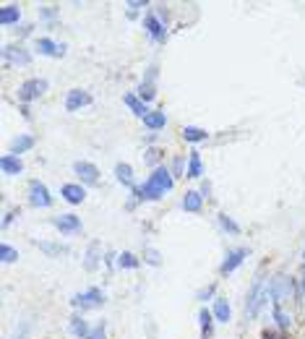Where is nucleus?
Returning <instances> with one entry per match:
<instances>
[{
    "label": "nucleus",
    "mask_w": 305,
    "mask_h": 339,
    "mask_svg": "<svg viewBox=\"0 0 305 339\" xmlns=\"http://www.w3.org/2000/svg\"><path fill=\"white\" fill-rule=\"evenodd\" d=\"M0 256H3V261H6V264H13V261L18 258V251H16V248H11V245H6V243H3V248H0Z\"/></svg>",
    "instance_id": "2f4dec72"
},
{
    "label": "nucleus",
    "mask_w": 305,
    "mask_h": 339,
    "mask_svg": "<svg viewBox=\"0 0 305 339\" xmlns=\"http://www.w3.org/2000/svg\"><path fill=\"white\" fill-rule=\"evenodd\" d=\"M271 282H266V279H256L253 282V287L248 290V300H245V313L251 316V319H256V316L261 313V308H264V303L269 300V295H271Z\"/></svg>",
    "instance_id": "f03ea898"
},
{
    "label": "nucleus",
    "mask_w": 305,
    "mask_h": 339,
    "mask_svg": "<svg viewBox=\"0 0 305 339\" xmlns=\"http://www.w3.org/2000/svg\"><path fill=\"white\" fill-rule=\"evenodd\" d=\"M37 50H39L42 55L60 58V55L65 53V44H58V42H52V39H47V37H42V39H37Z\"/></svg>",
    "instance_id": "9b49d317"
},
{
    "label": "nucleus",
    "mask_w": 305,
    "mask_h": 339,
    "mask_svg": "<svg viewBox=\"0 0 305 339\" xmlns=\"http://www.w3.org/2000/svg\"><path fill=\"white\" fill-rule=\"evenodd\" d=\"M125 105H128L130 110H133V112H136V115H138V118H146V115H149V110H146V105H144V102H141L138 97H133V94H125Z\"/></svg>",
    "instance_id": "412c9836"
},
{
    "label": "nucleus",
    "mask_w": 305,
    "mask_h": 339,
    "mask_svg": "<svg viewBox=\"0 0 305 339\" xmlns=\"http://www.w3.org/2000/svg\"><path fill=\"white\" fill-rule=\"evenodd\" d=\"M39 248L50 256H60V253H68V245H52V243H39Z\"/></svg>",
    "instance_id": "c85d7f7f"
},
{
    "label": "nucleus",
    "mask_w": 305,
    "mask_h": 339,
    "mask_svg": "<svg viewBox=\"0 0 305 339\" xmlns=\"http://www.w3.org/2000/svg\"><path fill=\"white\" fill-rule=\"evenodd\" d=\"M271 298H274V308H282L287 300H292V279L290 277H285V274H279V277H274L271 279Z\"/></svg>",
    "instance_id": "7ed1b4c3"
},
{
    "label": "nucleus",
    "mask_w": 305,
    "mask_h": 339,
    "mask_svg": "<svg viewBox=\"0 0 305 339\" xmlns=\"http://www.w3.org/2000/svg\"><path fill=\"white\" fill-rule=\"evenodd\" d=\"M230 313H232V310H230V303H227V300H216V303H214V316H216L219 321L227 324V321H230Z\"/></svg>",
    "instance_id": "a878e982"
},
{
    "label": "nucleus",
    "mask_w": 305,
    "mask_h": 339,
    "mask_svg": "<svg viewBox=\"0 0 305 339\" xmlns=\"http://www.w3.org/2000/svg\"><path fill=\"white\" fill-rule=\"evenodd\" d=\"M172 188V175L167 167H157L154 172L149 175V180L144 183V188L138 191V198H146V201H154L159 196H164V191Z\"/></svg>",
    "instance_id": "f257e3e1"
},
{
    "label": "nucleus",
    "mask_w": 305,
    "mask_h": 339,
    "mask_svg": "<svg viewBox=\"0 0 305 339\" xmlns=\"http://www.w3.org/2000/svg\"><path fill=\"white\" fill-rule=\"evenodd\" d=\"M71 331L76 334V336H84V339H89V326H86V321L81 319V316H73V319H71Z\"/></svg>",
    "instance_id": "4be33fe9"
},
{
    "label": "nucleus",
    "mask_w": 305,
    "mask_h": 339,
    "mask_svg": "<svg viewBox=\"0 0 305 339\" xmlns=\"http://www.w3.org/2000/svg\"><path fill=\"white\" fill-rule=\"evenodd\" d=\"M144 27H146V32L151 34V39H157V42H164V27L159 24V18H157V16H146Z\"/></svg>",
    "instance_id": "4468645a"
},
{
    "label": "nucleus",
    "mask_w": 305,
    "mask_h": 339,
    "mask_svg": "<svg viewBox=\"0 0 305 339\" xmlns=\"http://www.w3.org/2000/svg\"><path fill=\"white\" fill-rule=\"evenodd\" d=\"M32 146H34L32 136H18V139H13V144H11V154H21V151H26Z\"/></svg>",
    "instance_id": "aec40b11"
},
{
    "label": "nucleus",
    "mask_w": 305,
    "mask_h": 339,
    "mask_svg": "<svg viewBox=\"0 0 305 339\" xmlns=\"http://www.w3.org/2000/svg\"><path fill=\"white\" fill-rule=\"evenodd\" d=\"M274 319H276V324H279L282 329H287V326L292 324V316H290V313H285L282 308H274Z\"/></svg>",
    "instance_id": "7c9ffc66"
},
{
    "label": "nucleus",
    "mask_w": 305,
    "mask_h": 339,
    "mask_svg": "<svg viewBox=\"0 0 305 339\" xmlns=\"http://www.w3.org/2000/svg\"><path fill=\"white\" fill-rule=\"evenodd\" d=\"M118 264H120L123 269H136V266H138V258H136L133 253H128V251H125V253L118 256Z\"/></svg>",
    "instance_id": "c756f323"
},
{
    "label": "nucleus",
    "mask_w": 305,
    "mask_h": 339,
    "mask_svg": "<svg viewBox=\"0 0 305 339\" xmlns=\"http://www.w3.org/2000/svg\"><path fill=\"white\" fill-rule=\"evenodd\" d=\"M219 224H222L225 230H230L232 235H237V232H240V227H237V224H235V222H232L227 214H219Z\"/></svg>",
    "instance_id": "473e14b6"
},
{
    "label": "nucleus",
    "mask_w": 305,
    "mask_h": 339,
    "mask_svg": "<svg viewBox=\"0 0 305 339\" xmlns=\"http://www.w3.org/2000/svg\"><path fill=\"white\" fill-rule=\"evenodd\" d=\"M188 177H201V154H199V151H190V160H188Z\"/></svg>",
    "instance_id": "5701e85b"
},
{
    "label": "nucleus",
    "mask_w": 305,
    "mask_h": 339,
    "mask_svg": "<svg viewBox=\"0 0 305 339\" xmlns=\"http://www.w3.org/2000/svg\"><path fill=\"white\" fill-rule=\"evenodd\" d=\"M183 136H185V141H204L206 139V131L204 128H196V125H185L183 128Z\"/></svg>",
    "instance_id": "393cba45"
},
{
    "label": "nucleus",
    "mask_w": 305,
    "mask_h": 339,
    "mask_svg": "<svg viewBox=\"0 0 305 339\" xmlns=\"http://www.w3.org/2000/svg\"><path fill=\"white\" fill-rule=\"evenodd\" d=\"M172 170H175V175H180V172H183V160H175V162H172Z\"/></svg>",
    "instance_id": "4c0bfd02"
},
{
    "label": "nucleus",
    "mask_w": 305,
    "mask_h": 339,
    "mask_svg": "<svg viewBox=\"0 0 305 339\" xmlns=\"http://www.w3.org/2000/svg\"><path fill=\"white\" fill-rule=\"evenodd\" d=\"M211 292H214V287H206V290L201 292V295H199V298H201V300H206V298H211Z\"/></svg>",
    "instance_id": "ea45409f"
},
{
    "label": "nucleus",
    "mask_w": 305,
    "mask_h": 339,
    "mask_svg": "<svg viewBox=\"0 0 305 339\" xmlns=\"http://www.w3.org/2000/svg\"><path fill=\"white\" fill-rule=\"evenodd\" d=\"M199 321H201V336L209 339V336H211V313H209L206 308L199 310Z\"/></svg>",
    "instance_id": "b1692460"
},
{
    "label": "nucleus",
    "mask_w": 305,
    "mask_h": 339,
    "mask_svg": "<svg viewBox=\"0 0 305 339\" xmlns=\"http://www.w3.org/2000/svg\"><path fill=\"white\" fill-rule=\"evenodd\" d=\"M138 94H141V99H144V102L154 99V94H157V92H154V84H151V73H149V79L138 86Z\"/></svg>",
    "instance_id": "cd10ccee"
},
{
    "label": "nucleus",
    "mask_w": 305,
    "mask_h": 339,
    "mask_svg": "<svg viewBox=\"0 0 305 339\" xmlns=\"http://www.w3.org/2000/svg\"><path fill=\"white\" fill-rule=\"evenodd\" d=\"M144 256H146V261H149L151 266H159V253L154 251V248H146V251H144Z\"/></svg>",
    "instance_id": "72a5a7b5"
},
{
    "label": "nucleus",
    "mask_w": 305,
    "mask_h": 339,
    "mask_svg": "<svg viewBox=\"0 0 305 339\" xmlns=\"http://www.w3.org/2000/svg\"><path fill=\"white\" fill-rule=\"evenodd\" d=\"M45 89H47V81H45V79H29V81L21 84L18 97L24 99V102H32V99H37L42 92H45Z\"/></svg>",
    "instance_id": "423d86ee"
},
{
    "label": "nucleus",
    "mask_w": 305,
    "mask_h": 339,
    "mask_svg": "<svg viewBox=\"0 0 305 339\" xmlns=\"http://www.w3.org/2000/svg\"><path fill=\"white\" fill-rule=\"evenodd\" d=\"M0 167H3V172H6V175H18L21 170H24L21 160H18V157H13V154H6L3 160H0Z\"/></svg>",
    "instance_id": "2eb2a0df"
},
{
    "label": "nucleus",
    "mask_w": 305,
    "mask_h": 339,
    "mask_svg": "<svg viewBox=\"0 0 305 339\" xmlns=\"http://www.w3.org/2000/svg\"><path fill=\"white\" fill-rule=\"evenodd\" d=\"M138 8H141V3H130V6H128V16H136Z\"/></svg>",
    "instance_id": "58836bf2"
},
{
    "label": "nucleus",
    "mask_w": 305,
    "mask_h": 339,
    "mask_svg": "<svg viewBox=\"0 0 305 339\" xmlns=\"http://www.w3.org/2000/svg\"><path fill=\"white\" fill-rule=\"evenodd\" d=\"M89 339H104V324H97L89 334Z\"/></svg>",
    "instance_id": "f704fd0d"
},
{
    "label": "nucleus",
    "mask_w": 305,
    "mask_h": 339,
    "mask_svg": "<svg viewBox=\"0 0 305 339\" xmlns=\"http://www.w3.org/2000/svg\"><path fill=\"white\" fill-rule=\"evenodd\" d=\"M29 201H32V206H42V209L50 206L52 198H50V191L45 188V183L32 180V183H29Z\"/></svg>",
    "instance_id": "39448f33"
},
{
    "label": "nucleus",
    "mask_w": 305,
    "mask_h": 339,
    "mask_svg": "<svg viewBox=\"0 0 305 339\" xmlns=\"http://www.w3.org/2000/svg\"><path fill=\"white\" fill-rule=\"evenodd\" d=\"M164 123H167L164 112H149V115L144 118V125H146V128H151V131H159V128H164Z\"/></svg>",
    "instance_id": "f3484780"
},
{
    "label": "nucleus",
    "mask_w": 305,
    "mask_h": 339,
    "mask_svg": "<svg viewBox=\"0 0 305 339\" xmlns=\"http://www.w3.org/2000/svg\"><path fill=\"white\" fill-rule=\"evenodd\" d=\"M73 172L84 180V183H89V186H94L97 177H99V170H97L92 162H76V165H73Z\"/></svg>",
    "instance_id": "6e6552de"
},
{
    "label": "nucleus",
    "mask_w": 305,
    "mask_h": 339,
    "mask_svg": "<svg viewBox=\"0 0 305 339\" xmlns=\"http://www.w3.org/2000/svg\"><path fill=\"white\" fill-rule=\"evenodd\" d=\"M183 209H185V212H199V209H201V193L188 191L185 198H183Z\"/></svg>",
    "instance_id": "6ab92c4d"
},
{
    "label": "nucleus",
    "mask_w": 305,
    "mask_h": 339,
    "mask_svg": "<svg viewBox=\"0 0 305 339\" xmlns=\"http://www.w3.org/2000/svg\"><path fill=\"white\" fill-rule=\"evenodd\" d=\"M3 55H6L8 63H16V65H29V60H32L29 53H26L24 47H11V44L3 50Z\"/></svg>",
    "instance_id": "f8f14e48"
},
{
    "label": "nucleus",
    "mask_w": 305,
    "mask_h": 339,
    "mask_svg": "<svg viewBox=\"0 0 305 339\" xmlns=\"http://www.w3.org/2000/svg\"><path fill=\"white\" fill-rule=\"evenodd\" d=\"M97 264H99V243H92L89 245V253H86V269L94 271Z\"/></svg>",
    "instance_id": "bb28decb"
},
{
    "label": "nucleus",
    "mask_w": 305,
    "mask_h": 339,
    "mask_svg": "<svg viewBox=\"0 0 305 339\" xmlns=\"http://www.w3.org/2000/svg\"><path fill=\"white\" fill-rule=\"evenodd\" d=\"M26 331H29V324H21V331H16L13 339H26Z\"/></svg>",
    "instance_id": "c9c22d12"
},
{
    "label": "nucleus",
    "mask_w": 305,
    "mask_h": 339,
    "mask_svg": "<svg viewBox=\"0 0 305 339\" xmlns=\"http://www.w3.org/2000/svg\"><path fill=\"white\" fill-rule=\"evenodd\" d=\"M157 160H159V151H157V149H151V151L146 154V162H151V165H154Z\"/></svg>",
    "instance_id": "e433bc0d"
},
{
    "label": "nucleus",
    "mask_w": 305,
    "mask_h": 339,
    "mask_svg": "<svg viewBox=\"0 0 305 339\" xmlns=\"http://www.w3.org/2000/svg\"><path fill=\"white\" fill-rule=\"evenodd\" d=\"M73 308H81V310H89V308H99L104 303V292L92 287V290H86V292H78V295L71 298Z\"/></svg>",
    "instance_id": "20e7f679"
},
{
    "label": "nucleus",
    "mask_w": 305,
    "mask_h": 339,
    "mask_svg": "<svg viewBox=\"0 0 305 339\" xmlns=\"http://www.w3.org/2000/svg\"><path fill=\"white\" fill-rule=\"evenodd\" d=\"M115 177L120 180L123 186H128V188H133V170H130V165H118L115 167Z\"/></svg>",
    "instance_id": "dca6fc26"
},
{
    "label": "nucleus",
    "mask_w": 305,
    "mask_h": 339,
    "mask_svg": "<svg viewBox=\"0 0 305 339\" xmlns=\"http://www.w3.org/2000/svg\"><path fill=\"white\" fill-rule=\"evenodd\" d=\"M21 18V11L16 6H6L3 11H0V24L8 27V24H16V21Z\"/></svg>",
    "instance_id": "a211bd4d"
},
{
    "label": "nucleus",
    "mask_w": 305,
    "mask_h": 339,
    "mask_svg": "<svg viewBox=\"0 0 305 339\" xmlns=\"http://www.w3.org/2000/svg\"><path fill=\"white\" fill-rule=\"evenodd\" d=\"M248 256V251L245 248H235V251H230L227 253V258H225V264H222V274H232V271L243 264V258Z\"/></svg>",
    "instance_id": "9d476101"
},
{
    "label": "nucleus",
    "mask_w": 305,
    "mask_h": 339,
    "mask_svg": "<svg viewBox=\"0 0 305 339\" xmlns=\"http://www.w3.org/2000/svg\"><path fill=\"white\" fill-rule=\"evenodd\" d=\"M89 102H92L89 92H81V89H71V92H68V99H65V110H68V112H76L78 107L89 105Z\"/></svg>",
    "instance_id": "1a4fd4ad"
},
{
    "label": "nucleus",
    "mask_w": 305,
    "mask_h": 339,
    "mask_svg": "<svg viewBox=\"0 0 305 339\" xmlns=\"http://www.w3.org/2000/svg\"><path fill=\"white\" fill-rule=\"evenodd\" d=\"M60 193L65 196V201H68V203H81L84 201V188L81 186H76V183H65L63 188H60Z\"/></svg>",
    "instance_id": "ddd939ff"
},
{
    "label": "nucleus",
    "mask_w": 305,
    "mask_h": 339,
    "mask_svg": "<svg viewBox=\"0 0 305 339\" xmlns=\"http://www.w3.org/2000/svg\"><path fill=\"white\" fill-rule=\"evenodd\" d=\"M52 224L60 232H78L81 230V219L76 214H60V217L52 219Z\"/></svg>",
    "instance_id": "0eeeda50"
}]
</instances>
